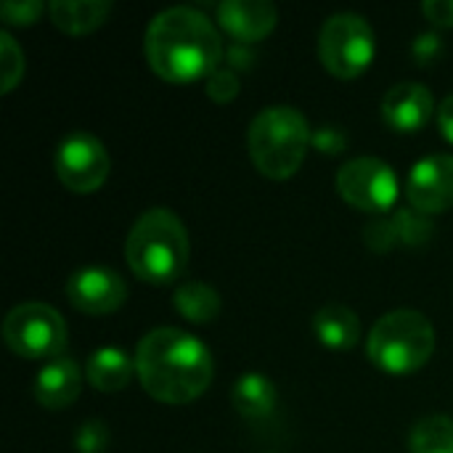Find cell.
<instances>
[{
	"instance_id": "cell-29",
	"label": "cell",
	"mask_w": 453,
	"mask_h": 453,
	"mask_svg": "<svg viewBox=\"0 0 453 453\" xmlns=\"http://www.w3.org/2000/svg\"><path fill=\"white\" fill-rule=\"evenodd\" d=\"M226 61H228V69H234V72L247 69V66H252V61H255V50L250 48V42H234V45L226 50Z\"/></svg>"
},
{
	"instance_id": "cell-2",
	"label": "cell",
	"mask_w": 453,
	"mask_h": 453,
	"mask_svg": "<svg viewBox=\"0 0 453 453\" xmlns=\"http://www.w3.org/2000/svg\"><path fill=\"white\" fill-rule=\"evenodd\" d=\"M135 374L154 401L183 406L210 388L215 364L212 353L194 334L162 326L138 342Z\"/></svg>"
},
{
	"instance_id": "cell-8",
	"label": "cell",
	"mask_w": 453,
	"mask_h": 453,
	"mask_svg": "<svg viewBox=\"0 0 453 453\" xmlns=\"http://www.w3.org/2000/svg\"><path fill=\"white\" fill-rule=\"evenodd\" d=\"M337 191L350 207L361 212L385 215L395 207L401 188H398V175L388 162L377 157H358L340 167Z\"/></svg>"
},
{
	"instance_id": "cell-13",
	"label": "cell",
	"mask_w": 453,
	"mask_h": 453,
	"mask_svg": "<svg viewBox=\"0 0 453 453\" xmlns=\"http://www.w3.org/2000/svg\"><path fill=\"white\" fill-rule=\"evenodd\" d=\"M435 111L433 93L419 82H398L382 98V119L398 133H417Z\"/></svg>"
},
{
	"instance_id": "cell-26",
	"label": "cell",
	"mask_w": 453,
	"mask_h": 453,
	"mask_svg": "<svg viewBox=\"0 0 453 453\" xmlns=\"http://www.w3.org/2000/svg\"><path fill=\"white\" fill-rule=\"evenodd\" d=\"M311 149H316L326 157H337L348 149V133L337 125H321L311 135Z\"/></svg>"
},
{
	"instance_id": "cell-19",
	"label": "cell",
	"mask_w": 453,
	"mask_h": 453,
	"mask_svg": "<svg viewBox=\"0 0 453 453\" xmlns=\"http://www.w3.org/2000/svg\"><path fill=\"white\" fill-rule=\"evenodd\" d=\"M50 19L58 29L69 35H85L98 29L111 13L109 0H53L48 5Z\"/></svg>"
},
{
	"instance_id": "cell-23",
	"label": "cell",
	"mask_w": 453,
	"mask_h": 453,
	"mask_svg": "<svg viewBox=\"0 0 453 453\" xmlns=\"http://www.w3.org/2000/svg\"><path fill=\"white\" fill-rule=\"evenodd\" d=\"M111 443V433L101 419H88L74 433V449L77 453H106Z\"/></svg>"
},
{
	"instance_id": "cell-5",
	"label": "cell",
	"mask_w": 453,
	"mask_h": 453,
	"mask_svg": "<svg viewBox=\"0 0 453 453\" xmlns=\"http://www.w3.org/2000/svg\"><path fill=\"white\" fill-rule=\"evenodd\" d=\"M366 353L388 374L419 372L435 353V329L419 311L401 308L385 313L369 332Z\"/></svg>"
},
{
	"instance_id": "cell-17",
	"label": "cell",
	"mask_w": 453,
	"mask_h": 453,
	"mask_svg": "<svg viewBox=\"0 0 453 453\" xmlns=\"http://www.w3.org/2000/svg\"><path fill=\"white\" fill-rule=\"evenodd\" d=\"M313 332L332 350H350L361 340V319L342 303H329L313 316Z\"/></svg>"
},
{
	"instance_id": "cell-27",
	"label": "cell",
	"mask_w": 453,
	"mask_h": 453,
	"mask_svg": "<svg viewBox=\"0 0 453 453\" xmlns=\"http://www.w3.org/2000/svg\"><path fill=\"white\" fill-rule=\"evenodd\" d=\"M411 53H414L419 66H430V64H435L443 56V40L435 32H425V35H419L414 40Z\"/></svg>"
},
{
	"instance_id": "cell-9",
	"label": "cell",
	"mask_w": 453,
	"mask_h": 453,
	"mask_svg": "<svg viewBox=\"0 0 453 453\" xmlns=\"http://www.w3.org/2000/svg\"><path fill=\"white\" fill-rule=\"evenodd\" d=\"M53 167H56L58 180L69 191L93 194L106 183L111 162H109L106 146L96 135L77 130V133H69L58 143Z\"/></svg>"
},
{
	"instance_id": "cell-7",
	"label": "cell",
	"mask_w": 453,
	"mask_h": 453,
	"mask_svg": "<svg viewBox=\"0 0 453 453\" xmlns=\"http://www.w3.org/2000/svg\"><path fill=\"white\" fill-rule=\"evenodd\" d=\"M3 340L21 358H58L66 345V324L45 303H21L5 316Z\"/></svg>"
},
{
	"instance_id": "cell-10",
	"label": "cell",
	"mask_w": 453,
	"mask_h": 453,
	"mask_svg": "<svg viewBox=\"0 0 453 453\" xmlns=\"http://www.w3.org/2000/svg\"><path fill=\"white\" fill-rule=\"evenodd\" d=\"M66 300L80 313L106 316L125 305L127 287L117 271L104 265H88L66 279Z\"/></svg>"
},
{
	"instance_id": "cell-15",
	"label": "cell",
	"mask_w": 453,
	"mask_h": 453,
	"mask_svg": "<svg viewBox=\"0 0 453 453\" xmlns=\"http://www.w3.org/2000/svg\"><path fill=\"white\" fill-rule=\"evenodd\" d=\"M82 390V372L72 358L48 361L35 380V401L42 409H66Z\"/></svg>"
},
{
	"instance_id": "cell-25",
	"label": "cell",
	"mask_w": 453,
	"mask_h": 453,
	"mask_svg": "<svg viewBox=\"0 0 453 453\" xmlns=\"http://www.w3.org/2000/svg\"><path fill=\"white\" fill-rule=\"evenodd\" d=\"M207 96L218 104H228L239 96V74L228 66L215 69L207 77Z\"/></svg>"
},
{
	"instance_id": "cell-18",
	"label": "cell",
	"mask_w": 453,
	"mask_h": 453,
	"mask_svg": "<svg viewBox=\"0 0 453 453\" xmlns=\"http://www.w3.org/2000/svg\"><path fill=\"white\" fill-rule=\"evenodd\" d=\"M135 374V358L122 353L119 348H101L88 358L85 377L101 393H119Z\"/></svg>"
},
{
	"instance_id": "cell-14",
	"label": "cell",
	"mask_w": 453,
	"mask_h": 453,
	"mask_svg": "<svg viewBox=\"0 0 453 453\" xmlns=\"http://www.w3.org/2000/svg\"><path fill=\"white\" fill-rule=\"evenodd\" d=\"M218 21L239 42H257L273 32L279 11L268 0H223L218 5Z\"/></svg>"
},
{
	"instance_id": "cell-24",
	"label": "cell",
	"mask_w": 453,
	"mask_h": 453,
	"mask_svg": "<svg viewBox=\"0 0 453 453\" xmlns=\"http://www.w3.org/2000/svg\"><path fill=\"white\" fill-rule=\"evenodd\" d=\"M42 8L45 5L40 0H5L0 5V16L8 27H29L37 21Z\"/></svg>"
},
{
	"instance_id": "cell-12",
	"label": "cell",
	"mask_w": 453,
	"mask_h": 453,
	"mask_svg": "<svg viewBox=\"0 0 453 453\" xmlns=\"http://www.w3.org/2000/svg\"><path fill=\"white\" fill-rule=\"evenodd\" d=\"M430 236H433V220L414 207L395 210L390 218H380L369 223L364 234L366 244L374 252H390L401 244L417 247V244H425Z\"/></svg>"
},
{
	"instance_id": "cell-4",
	"label": "cell",
	"mask_w": 453,
	"mask_h": 453,
	"mask_svg": "<svg viewBox=\"0 0 453 453\" xmlns=\"http://www.w3.org/2000/svg\"><path fill=\"white\" fill-rule=\"evenodd\" d=\"M311 135L308 119L295 106L279 104L255 114L247 133V149L265 178L284 180L300 170L311 149Z\"/></svg>"
},
{
	"instance_id": "cell-20",
	"label": "cell",
	"mask_w": 453,
	"mask_h": 453,
	"mask_svg": "<svg viewBox=\"0 0 453 453\" xmlns=\"http://www.w3.org/2000/svg\"><path fill=\"white\" fill-rule=\"evenodd\" d=\"M175 311L191 324H212L220 316V295L204 281H186L173 295Z\"/></svg>"
},
{
	"instance_id": "cell-21",
	"label": "cell",
	"mask_w": 453,
	"mask_h": 453,
	"mask_svg": "<svg viewBox=\"0 0 453 453\" xmlns=\"http://www.w3.org/2000/svg\"><path fill=\"white\" fill-rule=\"evenodd\" d=\"M411 453H453V419L451 417H425L414 425L409 435Z\"/></svg>"
},
{
	"instance_id": "cell-28",
	"label": "cell",
	"mask_w": 453,
	"mask_h": 453,
	"mask_svg": "<svg viewBox=\"0 0 453 453\" xmlns=\"http://www.w3.org/2000/svg\"><path fill=\"white\" fill-rule=\"evenodd\" d=\"M422 13L435 27H453V0H427L422 5Z\"/></svg>"
},
{
	"instance_id": "cell-30",
	"label": "cell",
	"mask_w": 453,
	"mask_h": 453,
	"mask_svg": "<svg viewBox=\"0 0 453 453\" xmlns=\"http://www.w3.org/2000/svg\"><path fill=\"white\" fill-rule=\"evenodd\" d=\"M438 127H441V135L453 143V96L443 98V104L438 106Z\"/></svg>"
},
{
	"instance_id": "cell-1",
	"label": "cell",
	"mask_w": 453,
	"mask_h": 453,
	"mask_svg": "<svg viewBox=\"0 0 453 453\" xmlns=\"http://www.w3.org/2000/svg\"><path fill=\"white\" fill-rule=\"evenodd\" d=\"M143 50L149 66L175 85L210 77L226 56L215 24L191 5L157 13L146 29Z\"/></svg>"
},
{
	"instance_id": "cell-11",
	"label": "cell",
	"mask_w": 453,
	"mask_h": 453,
	"mask_svg": "<svg viewBox=\"0 0 453 453\" xmlns=\"http://www.w3.org/2000/svg\"><path fill=\"white\" fill-rule=\"evenodd\" d=\"M406 199L422 215H438L453 207V154L419 159L406 178Z\"/></svg>"
},
{
	"instance_id": "cell-3",
	"label": "cell",
	"mask_w": 453,
	"mask_h": 453,
	"mask_svg": "<svg viewBox=\"0 0 453 453\" xmlns=\"http://www.w3.org/2000/svg\"><path fill=\"white\" fill-rule=\"evenodd\" d=\"M188 234L173 210H146L125 239V260L130 271L149 284H170L188 265Z\"/></svg>"
},
{
	"instance_id": "cell-16",
	"label": "cell",
	"mask_w": 453,
	"mask_h": 453,
	"mask_svg": "<svg viewBox=\"0 0 453 453\" xmlns=\"http://www.w3.org/2000/svg\"><path fill=\"white\" fill-rule=\"evenodd\" d=\"M231 403L239 411L242 419L260 425L268 422L276 414L279 406V390L276 385L263 374H244L231 390Z\"/></svg>"
},
{
	"instance_id": "cell-6",
	"label": "cell",
	"mask_w": 453,
	"mask_h": 453,
	"mask_svg": "<svg viewBox=\"0 0 453 453\" xmlns=\"http://www.w3.org/2000/svg\"><path fill=\"white\" fill-rule=\"evenodd\" d=\"M377 42L369 21L358 13H334L319 32V58L340 80H353L374 61Z\"/></svg>"
},
{
	"instance_id": "cell-22",
	"label": "cell",
	"mask_w": 453,
	"mask_h": 453,
	"mask_svg": "<svg viewBox=\"0 0 453 453\" xmlns=\"http://www.w3.org/2000/svg\"><path fill=\"white\" fill-rule=\"evenodd\" d=\"M0 90L8 93L24 77V53L11 37V32H0Z\"/></svg>"
}]
</instances>
